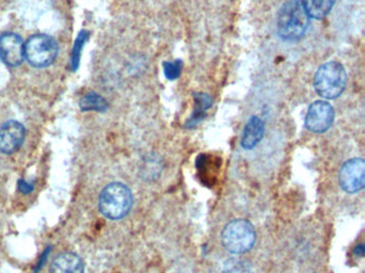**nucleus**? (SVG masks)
<instances>
[{
  "label": "nucleus",
  "instance_id": "obj_10",
  "mask_svg": "<svg viewBox=\"0 0 365 273\" xmlns=\"http://www.w3.org/2000/svg\"><path fill=\"white\" fill-rule=\"evenodd\" d=\"M264 134V123L260 117L253 115L250 117L243 130L241 146L245 149H252L262 140Z\"/></svg>",
  "mask_w": 365,
  "mask_h": 273
},
{
  "label": "nucleus",
  "instance_id": "obj_8",
  "mask_svg": "<svg viewBox=\"0 0 365 273\" xmlns=\"http://www.w3.org/2000/svg\"><path fill=\"white\" fill-rule=\"evenodd\" d=\"M25 58V44L16 33L7 32L0 36V59L7 65L18 66Z\"/></svg>",
  "mask_w": 365,
  "mask_h": 273
},
{
  "label": "nucleus",
  "instance_id": "obj_15",
  "mask_svg": "<svg viewBox=\"0 0 365 273\" xmlns=\"http://www.w3.org/2000/svg\"><path fill=\"white\" fill-rule=\"evenodd\" d=\"M251 266L247 260L241 258H230L223 267V273H250Z\"/></svg>",
  "mask_w": 365,
  "mask_h": 273
},
{
  "label": "nucleus",
  "instance_id": "obj_12",
  "mask_svg": "<svg viewBox=\"0 0 365 273\" xmlns=\"http://www.w3.org/2000/svg\"><path fill=\"white\" fill-rule=\"evenodd\" d=\"M336 0H302L303 8L309 17L322 19L332 10Z\"/></svg>",
  "mask_w": 365,
  "mask_h": 273
},
{
  "label": "nucleus",
  "instance_id": "obj_17",
  "mask_svg": "<svg viewBox=\"0 0 365 273\" xmlns=\"http://www.w3.org/2000/svg\"><path fill=\"white\" fill-rule=\"evenodd\" d=\"M182 60H175V61H165L163 63L164 75L168 80H175L179 78L182 72Z\"/></svg>",
  "mask_w": 365,
  "mask_h": 273
},
{
  "label": "nucleus",
  "instance_id": "obj_9",
  "mask_svg": "<svg viewBox=\"0 0 365 273\" xmlns=\"http://www.w3.org/2000/svg\"><path fill=\"white\" fill-rule=\"evenodd\" d=\"M25 127L18 121H9L0 127V153L12 154L22 146Z\"/></svg>",
  "mask_w": 365,
  "mask_h": 273
},
{
  "label": "nucleus",
  "instance_id": "obj_14",
  "mask_svg": "<svg viewBox=\"0 0 365 273\" xmlns=\"http://www.w3.org/2000/svg\"><path fill=\"white\" fill-rule=\"evenodd\" d=\"M80 108L83 111H99L104 112L108 110V104L101 95L95 92L86 94L80 100Z\"/></svg>",
  "mask_w": 365,
  "mask_h": 273
},
{
  "label": "nucleus",
  "instance_id": "obj_1",
  "mask_svg": "<svg viewBox=\"0 0 365 273\" xmlns=\"http://www.w3.org/2000/svg\"><path fill=\"white\" fill-rule=\"evenodd\" d=\"M309 16L300 0H289L279 9L277 32L286 41H298L309 28Z\"/></svg>",
  "mask_w": 365,
  "mask_h": 273
},
{
  "label": "nucleus",
  "instance_id": "obj_5",
  "mask_svg": "<svg viewBox=\"0 0 365 273\" xmlns=\"http://www.w3.org/2000/svg\"><path fill=\"white\" fill-rule=\"evenodd\" d=\"M58 55V45L48 34H35L25 44V58L35 68L51 65Z\"/></svg>",
  "mask_w": 365,
  "mask_h": 273
},
{
  "label": "nucleus",
  "instance_id": "obj_4",
  "mask_svg": "<svg viewBox=\"0 0 365 273\" xmlns=\"http://www.w3.org/2000/svg\"><path fill=\"white\" fill-rule=\"evenodd\" d=\"M255 242V228L247 220H232L222 230V243L230 253L237 255L247 253L252 250Z\"/></svg>",
  "mask_w": 365,
  "mask_h": 273
},
{
  "label": "nucleus",
  "instance_id": "obj_3",
  "mask_svg": "<svg viewBox=\"0 0 365 273\" xmlns=\"http://www.w3.org/2000/svg\"><path fill=\"white\" fill-rule=\"evenodd\" d=\"M347 73L339 62L322 64L314 77V87L317 94L327 100L339 97L346 87Z\"/></svg>",
  "mask_w": 365,
  "mask_h": 273
},
{
  "label": "nucleus",
  "instance_id": "obj_13",
  "mask_svg": "<svg viewBox=\"0 0 365 273\" xmlns=\"http://www.w3.org/2000/svg\"><path fill=\"white\" fill-rule=\"evenodd\" d=\"M194 100H195L196 108L193 114L190 117L187 123V127H195L200 121L206 117V110H208L212 106V98L205 93L194 94Z\"/></svg>",
  "mask_w": 365,
  "mask_h": 273
},
{
  "label": "nucleus",
  "instance_id": "obj_7",
  "mask_svg": "<svg viewBox=\"0 0 365 273\" xmlns=\"http://www.w3.org/2000/svg\"><path fill=\"white\" fill-rule=\"evenodd\" d=\"M334 109L329 102L317 100L309 106L305 117V127L315 134L329 130L334 121Z\"/></svg>",
  "mask_w": 365,
  "mask_h": 273
},
{
  "label": "nucleus",
  "instance_id": "obj_19",
  "mask_svg": "<svg viewBox=\"0 0 365 273\" xmlns=\"http://www.w3.org/2000/svg\"><path fill=\"white\" fill-rule=\"evenodd\" d=\"M354 253L356 254V256H360V257H362V256L364 255V245H356V247H354Z\"/></svg>",
  "mask_w": 365,
  "mask_h": 273
},
{
  "label": "nucleus",
  "instance_id": "obj_2",
  "mask_svg": "<svg viewBox=\"0 0 365 273\" xmlns=\"http://www.w3.org/2000/svg\"><path fill=\"white\" fill-rule=\"evenodd\" d=\"M132 205L133 196L131 190L123 183H110L100 194V211L108 219H123L131 210Z\"/></svg>",
  "mask_w": 365,
  "mask_h": 273
},
{
  "label": "nucleus",
  "instance_id": "obj_11",
  "mask_svg": "<svg viewBox=\"0 0 365 273\" xmlns=\"http://www.w3.org/2000/svg\"><path fill=\"white\" fill-rule=\"evenodd\" d=\"M84 262L80 256L70 252L61 254L53 260L51 273H84Z\"/></svg>",
  "mask_w": 365,
  "mask_h": 273
},
{
  "label": "nucleus",
  "instance_id": "obj_6",
  "mask_svg": "<svg viewBox=\"0 0 365 273\" xmlns=\"http://www.w3.org/2000/svg\"><path fill=\"white\" fill-rule=\"evenodd\" d=\"M339 183L346 193L361 191L365 185V162L362 158H352L341 166L339 173Z\"/></svg>",
  "mask_w": 365,
  "mask_h": 273
},
{
  "label": "nucleus",
  "instance_id": "obj_18",
  "mask_svg": "<svg viewBox=\"0 0 365 273\" xmlns=\"http://www.w3.org/2000/svg\"><path fill=\"white\" fill-rule=\"evenodd\" d=\"M19 189L24 192V193H29V192L33 191L34 187L29 185V183H26V181H21L20 183H19Z\"/></svg>",
  "mask_w": 365,
  "mask_h": 273
},
{
  "label": "nucleus",
  "instance_id": "obj_16",
  "mask_svg": "<svg viewBox=\"0 0 365 273\" xmlns=\"http://www.w3.org/2000/svg\"><path fill=\"white\" fill-rule=\"evenodd\" d=\"M88 38V32L81 31L76 38V44L73 47V53H72L71 66L72 70H76L80 65L81 53H82L83 47H84L85 42Z\"/></svg>",
  "mask_w": 365,
  "mask_h": 273
}]
</instances>
